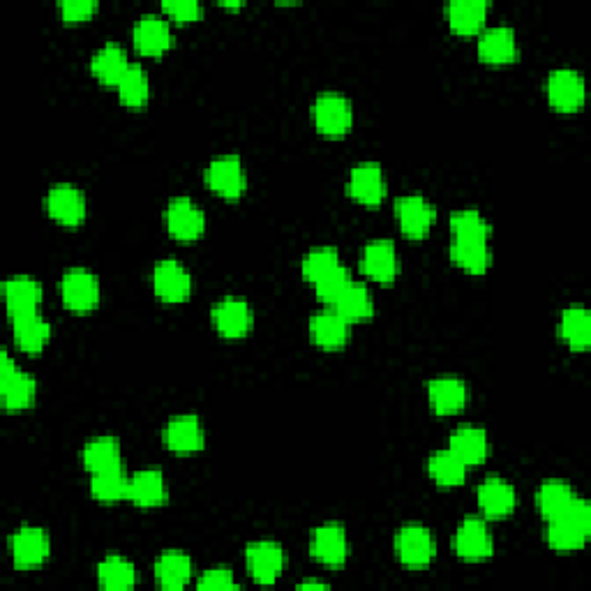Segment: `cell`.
Masks as SVG:
<instances>
[{"label": "cell", "instance_id": "obj_46", "mask_svg": "<svg viewBox=\"0 0 591 591\" xmlns=\"http://www.w3.org/2000/svg\"><path fill=\"white\" fill-rule=\"evenodd\" d=\"M97 12L95 0H63L61 14L65 21H84Z\"/></svg>", "mask_w": 591, "mask_h": 591}, {"label": "cell", "instance_id": "obj_11", "mask_svg": "<svg viewBox=\"0 0 591 591\" xmlns=\"http://www.w3.org/2000/svg\"><path fill=\"white\" fill-rule=\"evenodd\" d=\"M47 211L51 218L67 227H77L86 218V197L74 185H54L47 194Z\"/></svg>", "mask_w": 591, "mask_h": 591}, {"label": "cell", "instance_id": "obj_31", "mask_svg": "<svg viewBox=\"0 0 591 591\" xmlns=\"http://www.w3.org/2000/svg\"><path fill=\"white\" fill-rule=\"evenodd\" d=\"M451 451L465 462V465H478L488 458V435L481 428L462 425L451 435Z\"/></svg>", "mask_w": 591, "mask_h": 591}, {"label": "cell", "instance_id": "obj_8", "mask_svg": "<svg viewBox=\"0 0 591 591\" xmlns=\"http://www.w3.org/2000/svg\"><path fill=\"white\" fill-rule=\"evenodd\" d=\"M164 222H167L169 234L178 238V241L190 243L194 238H199L206 229V218L197 206L192 204V199L176 197L169 201L167 211H164Z\"/></svg>", "mask_w": 591, "mask_h": 591}, {"label": "cell", "instance_id": "obj_4", "mask_svg": "<svg viewBox=\"0 0 591 591\" xmlns=\"http://www.w3.org/2000/svg\"><path fill=\"white\" fill-rule=\"evenodd\" d=\"M61 296L67 310L91 312L100 303V280L86 268H70L61 280Z\"/></svg>", "mask_w": 591, "mask_h": 591}, {"label": "cell", "instance_id": "obj_25", "mask_svg": "<svg viewBox=\"0 0 591 591\" xmlns=\"http://www.w3.org/2000/svg\"><path fill=\"white\" fill-rule=\"evenodd\" d=\"M312 340L324 349H340L349 338V321L342 319L333 308L317 312L310 319Z\"/></svg>", "mask_w": 591, "mask_h": 591}, {"label": "cell", "instance_id": "obj_28", "mask_svg": "<svg viewBox=\"0 0 591 591\" xmlns=\"http://www.w3.org/2000/svg\"><path fill=\"white\" fill-rule=\"evenodd\" d=\"M515 490L501 478H488L478 488V506L488 518H506L515 508Z\"/></svg>", "mask_w": 591, "mask_h": 591}, {"label": "cell", "instance_id": "obj_23", "mask_svg": "<svg viewBox=\"0 0 591 591\" xmlns=\"http://www.w3.org/2000/svg\"><path fill=\"white\" fill-rule=\"evenodd\" d=\"M478 56L481 61L492 65H504L515 61L518 56V44H515V33L508 26L488 28L478 40Z\"/></svg>", "mask_w": 591, "mask_h": 591}, {"label": "cell", "instance_id": "obj_2", "mask_svg": "<svg viewBox=\"0 0 591 591\" xmlns=\"http://www.w3.org/2000/svg\"><path fill=\"white\" fill-rule=\"evenodd\" d=\"M37 393L35 379L19 370L7 351L0 354V398L7 411H19L33 405Z\"/></svg>", "mask_w": 591, "mask_h": 591}, {"label": "cell", "instance_id": "obj_15", "mask_svg": "<svg viewBox=\"0 0 591 591\" xmlns=\"http://www.w3.org/2000/svg\"><path fill=\"white\" fill-rule=\"evenodd\" d=\"M164 446L174 453H197L204 448V428L194 414H183L171 418L164 428Z\"/></svg>", "mask_w": 591, "mask_h": 591}, {"label": "cell", "instance_id": "obj_44", "mask_svg": "<svg viewBox=\"0 0 591 591\" xmlns=\"http://www.w3.org/2000/svg\"><path fill=\"white\" fill-rule=\"evenodd\" d=\"M162 10L176 21H194L201 17V5L197 0H167Z\"/></svg>", "mask_w": 591, "mask_h": 591}, {"label": "cell", "instance_id": "obj_19", "mask_svg": "<svg viewBox=\"0 0 591 591\" xmlns=\"http://www.w3.org/2000/svg\"><path fill=\"white\" fill-rule=\"evenodd\" d=\"M398 252L391 241H372L365 245L361 271L377 282H393L398 275Z\"/></svg>", "mask_w": 591, "mask_h": 591}, {"label": "cell", "instance_id": "obj_13", "mask_svg": "<svg viewBox=\"0 0 591 591\" xmlns=\"http://www.w3.org/2000/svg\"><path fill=\"white\" fill-rule=\"evenodd\" d=\"M132 40L139 54L160 56L171 47L174 37H171L167 19L157 17V14H144V17H139L137 24H134Z\"/></svg>", "mask_w": 591, "mask_h": 591}, {"label": "cell", "instance_id": "obj_43", "mask_svg": "<svg viewBox=\"0 0 591 591\" xmlns=\"http://www.w3.org/2000/svg\"><path fill=\"white\" fill-rule=\"evenodd\" d=\"M351 282L347 268L344 266H338L335 271H331L328 275H324V278L314 282V291H317V298L321 303L326 305H335V301L342 296V291L347 289V284Z\"/></svg>", "mask_w": 591, "mask_h": 591}, {"label": "cell", "instance_id": "obj_26", "mask_svg": "<svg viewBox=\"0 0 591 591\" xmlns=\"http://www.w3.org/2000/svg\"><path fill=\"white\" fill-rule=\"evenodd\" d=\"M12 331L14 342L24 351H28V354H40L44 344L51 338V326L37 312L12 317Z\"/></svg>", "mask_w": 591, "mask_h": 591}, {"label": "cell", "instance_id": "obj_34", "mask_svg": "<svg viewBox=\"0 0 591 591\" xmlns=\"http://www.w3.org/2000/svg\"><path fill=\"white\" fill-rule=\"evenodd\" d=\"M84 465L91 474L121 465V444L116 437H95L84 446Z\"/></svg>", "mask_w": 591, "mask_h": 591}, {"label": "cell", "instance_id": "obj_38", "mask_svg": "<svg viewBox=\"0 0 591 591\" xmlns=\"http://www.w3.org/2000/svg\"><path fill=\"white\" fill-rule=\"evenodd\" d=\"M573 499H575V492L571 485L564 481H545L536 492L538 511H541L548 520L564 513L566 508L571 506Z\"/></svg>", "mask_w": 591, "mask_h": 591}, {"label": "cell", "instance_id": "obj_6", "mask_svg": "<svg viewBox=\"0 0 591 591\" xmlns=\"http://www.w3.org/2000/svg\"><path fill=\"white\" fill-rule=\"evenodd\" d=\"M206 183L220 197L238 199L245 192L248 176H245L243 164L236 155H220L208 164Z\"/></svg>", "mask_w": 591, "mask_h": 591}, {"label": "cell", "instance_id": "obj_40", "mask_svg": "<svg viewBox=\"0 0 591 591\" xmlns=\"http://www.w3.org/2000/svg\"><path fill=\"white\" fill-rule=\"evenodd\" d=\"M118 95H121V102L125 107H141V104L148 102V95H151V86H148V77L144 72V67L139 63H132L127 67L125 77L121 79V84L116 86Z\"/></svg>", "mask_w": 591, "mask_h": 591}, {"label": "cell", "instance_id": "obj_29", "mask_svg": "<svg viewBox=\"0 0 591 591\" xmlns=\"http://www.w3.org/2000/svg\"><path fill=\"white\" fill-rule=\"evenodd\" d=\"M155 578L164 589H183L192 578V559L185 552H162L155 561Z\"/></svg>", "mask_w": 591, "mask_h": 591}, {"label": "cell", "instance_id": "obj_5", "mask_svg": "<svg viewBox=\"0 0 591 591\" xmlns=\"http://www.w3.org/2000/svg\"><path fill=\"white\" fill-rule=\"evenodd\" d=\"M395 552L407 568H425L435 559L437 545L428 527L407 525L395 536Z\"/></svg>", "mask_w": 591, "mask_h": 591}, {"label": "cell", "instance_id": "obj_14", "mask_svg": "<svg viewBox=\"0 0 591 591\" xmlns=\"http://www.w3.org/2000/svg\"><path fill=\"white\" fill-rule=\"evenodd\" d=\"M495 550L492 534L481 518H467L455 534V552L467 561L488 559Z\"/></svg>", "mask_w": 591, "mask_h": 591}, {"label": "cell", "instance_id": "obj_21", "mask_svg": "<svg viewBox=\"0 0 591 591\" xmlns=\"http://www.w3.org/2000/svg\"><path fill=\"white\" fill-rule=\"evenodd\" d=\"M428 398L435 414H458L467 405V386L458 377H437L428 384Z\"/></svg>", "mask_w": 591, "mask_h": 591}, {"label": "cell", "instance_id": "obj_22", "mask_svg": "<svg viewBox=\"0 0 591 591\" xmlns=\"http://www.w3.org/2000/svg\"><path fill=\"white\" fill-rule=\"evenodd\" d=\"M127 499L141 508H153L164 504L167 499V481H164L160 469H141L130 476V488Z\"/></svg>", "mask_w": 591, "mask_h": 591}, {"label": "cell", "instance_id": "obj_37", "mask_svg": "<svg viewBox=\"0 0 591 591\" xmlns=\"http://www.w3.org/2000/svg\"><path fill=\"white\" fill-rule=\"evenodd\" d=\"M97 580L104 589L111 591H121V589H130L134 582H137V571L130 561L118 557V555H109L107 559L100 561L97 566Z\"/></svg>", "mask_w": 591, "mask_h": 591}, {"label": "cell", "instance_id": "obj_41", "mask_svg": "<svg viewBox=\"0 0 591 591\" xmlns=\"http://www.w3.org/2000/svg\"><path fill=\"white\" fill-rule=\"evenodd\" d=\"M453 238H465V241H488L490 224L478 211H455L451 215Z\"/></svg>", "mask_w": 591, "mask_h": 591}, {"label": "cell", "instance_id": "obj_45", "mask_svg": "<svg viewBox=\"0 0 591 591\" xmlns=\"http://www.w3.org/2000/svg\"><path fill=\"white\" fill-rule=\"evenodd\" d=\"M199 589H236L234 573L229 568H211L199 578Z\"/></svg>", "mask_w": 591, "mask_h": 591}, {"label": "cell", "instance_id": "obj_30", "mask_svg": "<svg viewBox=\"0 0 591 591\" xmlns=\"http://www.w3.org/2000/svg\"><path fill=\"white\" fill-rule=\"evenodd\" d=\"M488 17L485 0H453L448 5V24L458 35H474L483 28Z\"/></svg>", "mask_w": 591, "mask_h": 591}, {"label": "cell", "instance_id": "obj_9", "mask_svg": "<svg viewBox=\"0 0 591 591\" xmlns=\"http://www.w3.org/2000/svg\"><path fill=\"white\" fill-rule=\"evenodd\" d=\"M395 215H398L402 234L409 238H423L437 218L435 206L421 194H409L395 201Z\"/></svg>", "mask_w": 591, "mask_h": 591}, {"label": "cell", "instance_id": "obj_33", "mask_svg": "<svg viewBox=\"0 0 591 591\" xmlns=\"http://www.w3.org/2000/svg\"><path fill=\"white\" fill-rule=\"evenodd\" d=\"M451 259L455 266L465 268L467 273L483 275L490 266V248L488 241H465V238H453Z\"/></svg>", "mask_w": 591, "mask_h": 591}, {"label": "cell", "instance_id": "obj_36", "mask_svg": "<svg viewBox=\"0 0 591 591\" xmlns=\"http://www.w3.org/2000/svg\"><path fill=\"white\" fill-rule=\"evenodd\" d=\"M428 474L435 483L444 485V488H453V485H460L465 481L467 465L448 448V451H437L428 460Z\"/></svg>", "mask_w": 591, "mask_h": 591}, {"label": "cell", "instance_id": "obj_12", "mask_svg": "<svg viewBox=\"0 0 591 591\" xmlns=\"http://www.w3.org/2000/svg\"><path fill=\"white\" fill-rule=\"evenodd\" d=\"M245 561H248L252 578L257 580L259 585H273V582L280 578L284 568V552L278 543L257 541L248 545V550H245Z\"/></svg>", "mask_w": 591, "mask_h": 591}, {"label": "cell", "instance_id": "obj_39", "mask_svg": "<svg viewBox=\"0 0 591 591\" xmlns=\"http://www.w3.org/2000/svg\"><path fill=\"white\" fill-rule=\"evenodd\" d=\"M127 488H130V478L125 476L123 467L104 469L93 474L91 492L97 499L104 501V504H114V501L127 499Z\"/></svg>", "mask_w": 591, "mask_h": 591}, {"label": "cell", "instance_id": "obj_18", "mask_svg": "<svg viewBox=\"0 0 591 591\" xmlns=\"http://www.w3.org/2000/svg\"><path fill=\"white\" fill-rule=\"evenodd\" d=\"M213 324L224 338H243L252 328V310L243 298H224L213 308Z\"/></svg>", "mask_w": 591, "mask_h": 591}, {"label": "cell", "instance_id": "obj_32", "mask_svg": "<svg viewBox=\"0 0 591 591\" xmlns=\"http://www.w3.org/2000/svg\"><path fill=\"white\" fill-rule=\"evenodd\" d=\"M333 310L338 312L342 319H347L349 324H356V321L372 317L374 303L368 287L361 282H349L347 289L342 291V296L335 301Z\"/></svg>", "mask_w": 591, "mask_h": 591}, {"label": "cell", "instance_id": "obj_27", "mask_svg": "<svg viewBox=\"0 0 591 591\" xmlns=\"http://www.w3.org/2000/svg\"><path fill=\"white\" fill-rule=\"evenodd\" d=\"M130 65L132 63L127 61V54L121 44L109 42V44H104V47L93 56L91 70H93L95 77L102 81V84L118 86Z\"/></svg>", "mask_w": 591, "mask_h": 591}, {"label": "cell", "instance_id": "obj_47", "mask_svg": "<svg viewBox=\"0 0 591 591\" xmlns=\"http://www.w3.org/2000/svg\"><path fill=\"white\" fill-rule=\"evenodd\" d=\"M301 589H308V587H321V589H326L328 585L326 582H319V580H305V582H301V585H298Z\"/></svg>", "mask_w": 591, "mask_h": 591}, {"label": "cell", "instance_id": "obj_24", "mask_svg": "<svg viewBox=\"0 0 591 591\" xmlns=\"http://www.w3.org/2000/svg\"><path fill=\"white\" fill-rule=\"evenodd\" d=\"M5 291V305L7 312L12 317H21V314L37 312L42 303V284L35 282L33 278H12L3 284Z\"/></svg>", "mask_w": 591, "mask_h": 591}, {"label": "cell", "instance_id": "obj_42", "mask_svg": "<svg viewBox=\"0 0 591 591\" xmlns=\"http://www.w3.org/2000/svg\"><path fill=\"white\" fill-rule=\"evenodd\" d=\"M338 266H342L338 250L335 248H314L312 252L305 254L301 271H303V278L314 284L317 280L324 278V275L335 271Z\"/></svg>", "mask_w": 591, "mask_h": 591}, {"label": "cell", "instance_id": "obj_1", "mask_svg": "<svg viewBox=\"0 0 591 591\" xmlns=\"http://www.w3.org/2000/svg\"><path fill=\"white\" fill-rule=\"evenodd\" d=\"M591 531V508L587 501L575 497L571 506L548 525V543L552 550L573 552L587 543Z\"/></svg>", "mask_w": 591, "mask_h": 591}, {"label": "cell", "instance_id": "obj_7", "mask_svg": "<svg viewBox=\"0 0 591 591\" xmlns=\"http://www.w3.org/2000/svg\"><path fill=\"white\" fill-rule=\"evenodd\" d=\"M153 289L164 303H183L190 298L192 278L176 259H162L153 268Z\"/></svg>", "mask_w": 591, "mask_h": 591}, {"label": "cell", "instance_id": "obj_10", "mask_svg": "<svg viewBox=\"0 0 591 591\" xmlns=\"http://www.w3.org/2000/svg\"><path fill=\"white\" fill-rule=\"evenodd\" d=\"M347 531L338 522H326L312 531V555L328 568H340L347 561Z\"/></svg>", "mask_w": 591, "mask_h": 591}, {"label": "cell", "instance_id": "obj_17", "mask_svg": "<svg viewBox=\"0 0 591 591\" xmlns=\"http://www.w3.org/2000/svg\"><path fill=\"white\" fill-rule=\"evenodd\" d=\"M550 104L559 111H575L585 102V79L575 70H555L548 77Z\"/></svg>", "mask_w": 591, "mask_h": 591}, {"label": "cell", "instance_id": "obj_3", "mask_svg": "<svg viewBox=\"0 0 591 591\" xmlns=\"http://www.w3.org/2000/svg\"><path fill=\"white\" fill-rule=\"evenodd\" d=\"M314 125L326 137H342L354 123L351 102L340 93H321L312 107Z\"/></svg>", "mask_w": 591, "mask_h": 591}, {"label": "cell", "instance_id": "obj_20", "mask_svg": "<svg viewBox=\"0 0 591 591\" xmlns=\"http://www.w3.org/2000/svg\"><path fill=\"white\" fill-rule=\"evenodd\" d=\"M349 194L365 206H379L384 199V171L377 162H363L354 167L347 185Z\"/></svg>", "mask_w": 591, "mask_h": 591}, {"label": "cell", "instance_id": "obj_16", "mask_svg": "<svg viewBox=\"0 0 591 591\" xmlns=\"http://www.w3.org/2000/svg\"><path fill=\"white\" fill-rule=\"evenodd\" d=\"M12 557L17 568H37L49 557V536L40 527H21L12 536Z\"/></svg>", "mask_w": 591, "mask_h": 591}, {"label": "cell", "instance_id": "obj_35", "mask_svg": "<svg viewBox=\"0 0 591 591\" xmlns=\"http://www.w3.org/2000/svg\"><path fill=\"white\" fill-rule=\"evenodd\" d=\"M559 333L571 349H587L591 344V317L587 308L575 305L561 314Z\"/></svg>", "mask_w": 591, "mask_h": 591}]
</instances>
